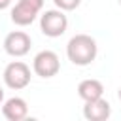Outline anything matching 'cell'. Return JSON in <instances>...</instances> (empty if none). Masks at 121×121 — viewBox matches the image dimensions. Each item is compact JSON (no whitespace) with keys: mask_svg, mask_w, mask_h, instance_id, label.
<instances>
[{"mask_svg":"<svg viewBox=\"0 0 121 121\" xmlns=\"http://www.w3.org/2000/svg\"><path fill=\"white\" fill-rule=\"evenodd\" d=\"M119 6H121V0H119Z\"/></svg>","mask_w":121,"mask_h":121,"instance_id":"14","label":"cell"},{"mask_svg":"<svg viewBox=\"0 0 121 121\" xmlns=\"http://www.w3.org/2000/svg\"><path fill=\"white\" fill-rule=\"evenodd\" d=\"M9 4H11V0H0V9H6V8H9Z\"/></svg>","mask_w":121,"mask_h":121,"instance_id":"11","label":"cell"},{"mask_svg":"<svg viewBox=\"0 0 121 121\" xmlns=\"http://www.w3.org/2000/svg\"><path fill=\"white\" fill-rule=\"evenodd\" d=\"M96 53H98L96 42L89 34H76L66 43V57L76 66H87V64H91L96 59Z\"/></svg>","mask_w":121,"mask_h":121,"instance_id":"1","label":"cell"},{"mask_svg":"<svg viewBox=\"0 0 121 121\" xmlns=\"http://www.w3.org/2000/svg\"><path fill=\"white\" fill-rule=\"evenodd\" d=\"M112 115V106L102 96L96 100H87L83 106V117L89 121H106Z\"/></svg>","mask_w":121,"mask_h":121,"instance_id":"7","label":"cell"},{"mask_svg":"<svg viewBox=\"0 0 121 121\" xmlns=\"http://www.w3.org/2000/svg\"><path fill=\"white\" fill-rule=\"evenodd\" d=\"M2 100H4V89L0 87V104H2Z\"/></svg>","mask_w":121,"mask_h":121,"instance_id":"12","label":"cell"},{"mask_svg":"<svg viewBox=\"0 0 121 121\" xmlns=\"http://www.w3.org/2000/svg\"><path fill=\"white\" fill-rule=\"evenodd\" d=\"M32 70L36 76L40 78H53L59 74L60 70V60H59V55L51 49H43L40 51L36 57H34V62H32Z\"/></svg>","mask_w":121,"mask_h":121,"instance_id":"5","label":"cell"},{"mask_svg":"<svg viewBox=\"0 0 121 121\" xmlns=\"http://www.w3.org/2000/svg\"><path fill=\"white\" fill-rule=\"evenodd\" d=\"M53 4L62 11H72L81 4V0H53Z\"/></svg>","mask_w":121,"mask_h":121,"instance_id":"10","label":"cell"},{"mask_svg":"<svg viewBox=\"0 0 121 121\" xmlns=\"http://www.w3.org/2000/svg\"><path fill=\"white\" fill-rule=\"evenodd\" d=\"M117 96H119V100H121V87H119V91H117Z\"/></svg>","mask_w":121,"mask_h":121,"instance_id":"13","label":"cell"},{"mask_svg":"<svg viewBox=\"0 0 121 121\" xmlns=\"http://www.w3.org/2000/svg\"><path fill=\"white\" fill-rule=\"evenodd\" d=\"M68 28V17L62 9H47L40 17V30L49 38H59Z\"/></svg>","mask_w":121,"mask_h":121,"instance_id":"2","label":"cell"},{"mask_svg":"<svg viewBox=\"0 0 121 121\" xmlns=\"http://www.w3.org/2000/svg\"><path fill=\"white\" fill-rule=\"evenodd\" d=\"M78 95L81 100H96L104 95V85L98 79H83L78 85Z\"/></svg>","mask_w":121,"mask_h":121,"instance_id":"9","label":"cell"},{"mask_svg":"<svg viewBox=\"0 0 121 121\" xmlns=\"http://www.w3.org/2000/svg\"><path fill=\"white\" fill-rule=\"evenodd\" d=\"M2 113H4V117L9 119V121H21V119L26 117L28 106H26L25 98H21V96H11V98H8V100L2 104Z\"/></svg>","mask_w":121,"mask_h":121,"instance_id":"8","label":"cell"},{"mask_svg":"<svg viewBox=\"0 0 121 121\" xmlns=\"http://www.w3.org/2000/svg\"><path fill=\"white\" fill-rule=\"evenodd\" d=\"M32 40L23 30H13L4 38V51L11 57H25L30 51Z\"/></svg>","mask_w":121,"mask_h":121,"instance_id":"6","label":"cell"},{"mask_svg":"<svg viewBox=\"0 0 121 121\" xmlns=\"http://www.w3.org/2000/svg\"><path fill=\"white\" fill-rule=\"evenodd\" d=\"M4 83L13 89V91H21L30 83V68L21 62V60H13L4 68Z\"/></svg>","mask_w":121,"mask_h":121,"instance_id":"4","label":"cell"},{"mask_svg":"<svg viewBox=\"0 0 121 121\" xmlns=\"http://www.w3.org/2000/svg\"><path fill=\"white\" fill-rule=\"evenodd\" d=\"M43 8V0H19L11 8V21L17 26H28L34 23Z\"/></svg>","mask_w":121,"mask_h":121,"instance_id":"3","label":"cell"}]
</instances>
